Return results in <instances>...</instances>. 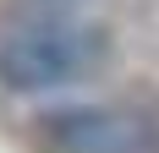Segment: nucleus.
I'll use <instances>...</instances> for the list:
<instances>
[{
    "label": "nucleus",
    "instance_id": "obj_1",
    "mask_svg": "<svg viewBox=\"0 0 159 153\" xmlns=\"http://www.w3.org/2000/svg\"><path fill=\"white\" fill-rule=\"evenodd\" d=\"M104 66V33L61 11H33L0 28V88L55 93Z\"/></svg>",
    "mask_w": 159,
    "mask_h": 153
},
{
    "label": "nucleus",
    "instance_id": "obj_2",
    "mask_svg": "<svg viewBox=\"0 0 159 153\" xmlns=\"http://www.w3.org/2000/svg\"><path fill=\"white\" fill-rule=\"evenodd\" d=\"M33 153H159V115L132 104H55L33 120Z\"/></svg>",
    "mask_w": 159,
    "mask_h": 153
}]
</instances>
